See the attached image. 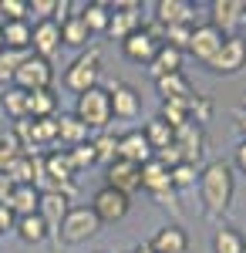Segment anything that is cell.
Wrapping results in <instances>:
<instances>
[{
	"instance_id": "cell-1",
	"label": "cell",
	"mask_w": 246,
	"mask_h": 253,
	"mask_svg": "<svg viewBox=\"0 0 246 253\" xmlns=\"http://www.w3.org/2000/svg\"><path fill=\"white\" fill-rule=\"evenodd\" d=\"M199 189H203V203L212 216L229 210V203H233V166L229 162H209L199 175Z\"/></svg>"
},
{
	"instance_id": "cell-2",
	"label": "cell",
	"mask_w": 246,
	"mask_h": 253,
	"mask_svg": "<svg viewBox=\"0 0 246 253\" xmlns=\"http://www.w3.org/2000/svg\"><path fill=\"white\" fill-rule=\"evenodd\" d=\"M75 115L88 125V132H91V128L105 132V128H108V122H112V95H108L105 88H91V91L78 95Z\"/></svg>"
},
{
	"instance_id": "cell-3",
	"label": "cell",
	"mask_w": 246,
	"mask_h": 253,
	"mask_svg": "<svg viewBox=\"0 0 246 253\" xmlns=\"http://www.w3.org/2000/svg\"><path fill=\"white\" fill-rule=\"evenodd\" d=\"M98 78H101V54L88 51V54L75 58L71 68L64 71V88H71L75 95H84V91L98 88Z\"/></svg>"
},
{
	"instance_id": "cell-4",
	"label": "cell",
	"mask_w": 246,
	"mask_h": 253,
	"mask_svg": "<svg viewBox=\"0 0 246 253\" xmlns=\"http://www.w3.org/2000/svg\"><path fill=\"white\" fill-rule=\"evenodd\" d=\"M101 230V219L91 213V206H71L68 216L61 219V226H57V236L64 240V243H84L88 236H95Z\"/></svg>"
},
{
	"instance_id": "cell-5",
	"label": "cell",
	"mask_w": 246,
	"mask_h": 253,
	"mask_svg": "<svg viewBox=\"0 0 246 253\" xmlns=\"http://www.w3.org/2000/svg\"><path fill=\"white\" fill-rule=\"evenodd\" d=\"M51 81H54V71H51V61L38 58V54H27V58L20 61L17 75H14V88L20 91H44V88H51Z\"/></svg>"
},
{
	"instance_id": "cell-6",
	"label": "cell",
	"mask_w": 246,
	"mask_h": 253,
	"mask_svg": "<svg viewBox=\"0 0 246 253\" xmlns=\"http://www.w3.org/2000/svg\"><path fill=\"white\" fill-rule=\"evenodd\" d=\"M206 68L216 71V75H236L240 68H246V38L229 34V38L223 41V47L212 54V61H209Z\"/></svg>"
},
{
	"instance_id": "cell-7",
	"label": "cell",
	"mask_w": 246,
	"mask_h": 253,
	"mask_svg": "<svg viewBox=\"0 0 246 253\" xmlns=\"http://www.w3.org/2000/svg\"><path fill=\"white\" fill-rule=\"evenodd\" d=\"M91 213L101 219V223H118L128 216V196L115 193L112 186H101L95 196H91Z\"/></svg>"
},
{
	"instance_id": "cell-8",
	"label": "cell",
	"mask_w": 246,
	"mask_h": 253,
	"mask_svg": "<svg viewBox=\"0 0 246 253\" xmlns=\"http://www.w3.org/2000/svg\"><path fill=\"white\" fill-rule=\"evenodd\" d=\"M57 51H61V24H57L54 17L38 20L34 31H31V54L51 61Z\"/></svg>"
},
{
	"instance_id": "cell-9",
	"label": "cell",
	"mask_w": 246,
	"mask_h": 253,
	"mask_svg": "<svg viewBox=\"0 0 246 253\" xmlns=\"http://www.w3.org/2000/svg\"><path fill=\"white\" fill-rule=\"evenodd\" d=\"M105 186H112L115 193L132 196L135 189H142V166H132L125 159H115L105 169Z\"/></svg>"
},
{
	"instance_id": "cell-10",
	"label": "cell",
	"mask_w": 246,
	"mask_h": 253,
	"mask_svg": "<svg viewBox=\"0 0 246 253\" xmlns=\"http://www.w3.org/2000/svg\"><path fill=\"white\" fill-rule=\"evenodd\" d=\"M223 41H226V38H223V34H219L212 24H196V27H192V38H189V47H186V51H189L196 61L209 64V61H212V54L223 47Z\"/></svg>"
},
{
	"instance_id": "cell-11",
	"label": "cell",
	"mask_w": 246,
	"mask_h": 253,
	"mask_svg": "<svg viewBox=\"0 0 246 253\" xmlns=\"http://www.w3.org/2000/svg\"><path fill=\"white\" fill-rule=\"evenodd\" d=\"M209 24L223 34V38H229L240 24H243V0H212L209 3Z\"/></svg>"
},
{
	"instance_id": "cell-12",
	"label": "cell",
	"mask_w": 246,
	"mask_h": 253,
	"mask_svg": "<svg viewBox=\"0 0 246 253\" xmlns=\"http://www.w3.org/2000/svg\"><path fill=\"white\" fill-rule=\"evenodd\" d=\"M159 44L162 41L155 38L152 31H135V34H128L122 41V54L128 61H135V64H149L155 58V51H159Z\"/></svg>"
},
{
	"instance_id": "cell-13",
	"label": "cell",
	"mask_w": 246,
	"mask_h": 253,
	"mask_svg": "<svg viewBox=\"0 0 246 253\" xmlns=\"http://www.w3.org/2000/svg\"><path fill=\"white\" fill-rule=\"evenodd\" d=\"M118 159H125V162H132V166H145L149 159H155V152H152L149 138L142 135L138 128H132V132L118 135Z\"/></svg>"
},
{
	"instance_id": "cell-14",
	"label": "cell",
	"mask_w": 246,
	"mask_h": 253,
	"mask_svg": "<svg viewBox=\"0 0 246 253\" xmlns=\"http://www.w3.org/2000/svg\"><path fill=\"white\" fill-rule=\"evenodd\" d=\"M142 189L152 193L155 199L172 196V175H169V169H165L159 159H149V162L142 166Z\"/></svg>"
},
{
	"instance_id": "cell-15",
	"label": "cell",
	"mask_w": 246,
	"mask_h": 253,
	"mask_svg": "<svg viewBox=\"0 0 246 253\" xmlns=\"http://www.w3.org/2000/svg\"><path fill=\"white\" fill-rule=\"evenodd\" d=\"M149 250L152 253H189V236H186L182 226H162L149 240Z\"/></svg>"
},
{
	"instance_id": "cell-16",
	"label": "cell",
	"mask_w": 246,
	"mask_h": 253,
	"mask_svg": "<svg viewBox=\"0 0 246 253\" xmlns=\"http://www.w3.org/2000/svg\"><path fill=\"white\" fill-rule=\"evenodd\" d=\"M68 196L64 193H57V189H47V193H41V206H38V216L47 223V230H54L57 233V226H61V219L68 216Z\"/></svg>"
},
{
	"instance_id": "cell-17",
	"label": "cell",
	"mask_w": 246,
	"mask_h": 253,
	"mask_svg": "<svg viewBox=\"0 0 246 253\" xmlns=\"http://www.w3.org/2000/svg\"><path fill=\"white\" fill-rule=\"evenodd\" d=\"M155 20L162 27H179V24L192 27V3H186V0H159L155 3Z\"/></svg>"
},
{
	"instance_id": "cell-18",
	"label": "cell",
	"mask_w": 246,
	"mask_h": 253,
	"mask_svg": "<svg viewBox=\"0 0 246 253\" xmlns=\"http://www.w3.org/2000/svg\"><path fill=\"white\" fill-rule=\"evenodd\" d=\"M7 206H10V213L24 219V216H34L41 206V189L38 186H14L10 196H7Z\"/></svg>"
},
{
	"instance_id": "cell-19",
	"label": "cell",
	"mask_w": 246,
	"mask_h": 253,
	"mask_svg": "<svg viewBox=\"0 0 246 253\" xmlns=\"http://www.w3.org/2000/svg\"><path fill=\"white\" fill-rule=\"evenodd\" d=\"M179 71H182V51H175L172 44H159L155 58L149 61V75L159 81L165 75H179Z\"/></svg>"
},
{
	"instance_id": "cell-20",
	"label": "cell",
	"mask_w": 246,
	"mask_h": 253,
	"mask_svg": "<svg viewBox=\"0 0 246 253\" xmlns=\"http://www.w3.org/2000/svg\"><path fill=\"white\" fill-rule=\"evenodd\" d=\"M112 118H135L138 115V91H135L132 84H125V81H118L112 91Z\"/></svg>"
},
{
	"instance_id": "cell-21",
	"label": "cell",
	"mask_w": 246,
	"mask_h": 253,
	"mask_svg": "<svg viewBox=\"0 0 246 253\" xmlns=\"http://www.w3.org/2000/svg\"><path fill=\"white\" fill-rule=\"evenodd\" d=\"M138 24H142V17L135 14L132 3H125V7H115V10H112V17H108V31H105V34H112L115 41H125L128 34L138 31Z\"/></svg>"
},
{
	"instance_id": "cell-22",
	"label": "cell",
	"mask_w": 246,
	"mask_h": 253,
	"mask_svg": "<svg viewBox=\"0 0 246 253\" xmlns=\"http://www.w3.org/2000/svg\"><path fill=\"white\" fill-rule=\"evenodd\" d=\"M57 138H61L64 145H71V149H75V145H84V142H88V125H84L75 112H71V115H61L57 118Z\"/></svg>"
},
{
	"instance_id": "cell-23",
	"label": "cell",
	"mask_w": 246,
	"mask_h": 253,
	"mask_svg": "<svg viewBox=\"0 0 246 253\" xmlns=\"http://www.w3.org/2000/svg\"><path fill=\"white\" fill-rule=\"evenodd\" d=\"M175 145L182 149L186 162H192V166H196V159L203 156V132H199V125H196V122L182 125V128L175 132Z\"/></svg>"
},
{
	"instance_id": "cell-24",
	"label": "cell",
	"mask_w": 246,
	"mask_h": 253,
	"mask_svg": "<svg viewBox=\"0 0 246 253\" xmlns=\"http://www.w3.org/2000/svg\"><path fill=\"white\" fill-rule=\"evenodd\" d=\"M44 175H47V179H54L61 189H64V186H71L75 166H71V159H68V149H64V152H51V156L44 159Z\"/></svg>"
},
{
	"instance_id": "cell-25",
	"label": "cell",
	"mask_w": 246,
	"mask_h": 253,
	"mask_svg": "<svg viewBox=\"0 0 246 253\" xmlns=\"http://www.w3.org/2000/svg\"><path fill=\"white\" fill-rule=\"evenodd\" d=\"M54 112H57V95L51 91V88L31 91V95H27V118L41 122V118H54Z\"/></svg>"
},
{
	"instance_id": "cell-26",
	"label": "cell",
	"mask_w": 246,
	"mask_h": 253,
	"mask_svg": "<svg viewBox=\"0 0 246 253\" xmlns=\"http://www.w3.org/2000/svg\"><path fill=\"white\" fill-rule=\"evenodd\" d=\"M3 44H7V51H31V24L27 20H7L3 27Z\"/></svg>"
},
{
	"instance_id": "cell-27",
	"label": "cell",
	"mask_w": 246,
	"mask_h": 253,
	"mask_svg": "<svg viewBox=\"0 0 246 253\" xmlns=\"http://www.w3.org/2000/svg\"><path fill=\"white\" fill-rule=\"evenodd\" d=\"M155 88H159L162 101H186V98H192V88H189V81H186L182 71H179V75H165V78H159V81H155Z\"/></svg>"
},
{
	"instance_id": "cell-28",
	"label": "cell",
	"mask_w": 246,
	"mask_h": 253,
	"mask_svg": "<svg viewBox=\"0 0 246 253\" xmlns=\"http://www.w3.org/2000/svg\"><path fill=\"white\" fill-rule=\"evenodd\" d=\"M91 41V31L84 27V20L78 17V14H68V17L61 20V44H68V47H84Z\"/></svg>"
},
{
	"instance_id": "cell-29",
	"label": "cell",
	"mask_w": 246,
	"mask_h": 253,
	"mask_svg": "<svg viewBox=\"0 0 246 253\" xmlns=\"http://www.w3.org/2000/svg\"><path fill=\"white\" fill-rule=\"evenodd\" d=\"M78 17L84 20V27L91 31V38L95 34H105L108 31V17H112V7L108 3H88V7H81V14Z\"/></svg>"
},
{
	"instance_id": "cell-30",
	"label": "cell",
	"mask_w": 246,
	"mask_h": 253,
	"mask_svg": "<svg viewBox=\"0 0 246 253\" xmlns=\"http://www.w3.org/2000/svg\"><path fill=\"white\" fill-rule=\"evenodd\" d=\"M47 223L41 219L38 213L34 216H24V219H17V236L24 240V243H31V247H38V243H44L47 240Z\"/></svg>"
},
{
	"instance_id": "cell-31",
	"label": "cell",
	"mask_w": 246,
	"mask_h": 253,
	"mask_svg": "<svg viewBox=\"0 0 246 253\" xmlns=\"http://www.w3.org/2000/svg\"><path fill=\"white\" fill-rule=\"evenodd\" d=\"M212 253H246V236L233 226H223L212 236Z\"/></svg>"
},
{
	"instance_id": "cell-32",
	"label": "cell",
	"mask_w": 246,
	"mask_h": 253,
	"mask_svg": "<svg viewBox=\"0 0 246 253\" xmlns=\"http://www.w3.org/2000/svg\"><path fill=\"white\" fill-rule=\"evenodd\" d=\"M142 135L149 138V145H152V152H162V149H169L172 142H175V132H172L169 125L162 122V118H152L149 125L142 128Z\"/></svg>"
},
{
	"instance_id": "cell-33",
	"label": "cell",
	"mask_w": 246,
	"mask_h": 253,
	"mask_svg": "<svg viewBox=\"0 0 246 253\" xmlns=\"http://www.w3.org/2000/svg\"><path fill=\"white\" fill-rule=\"evenodd\" d=\"M7 179L14 182V186H34V179H38V162L34 156H20L10 169H7Z\"/></svg>"
},
{
	"instance_id": "cell-34",
	"label": "cell",
	"mask_w": 246,
	"mask_h": 253,
	"mask_svg": "<svg viewBox=\"0 0 246 253\" xmlns=\"http://www.w3.org/2000/svg\"><path fill=\"white\" fill-rule=\"evenodd\" d=\"M0 112H7L14 122H24L27 118V91L7 88V95H0Z\"/></svg>"
},
{
	"instance_id": "cell-35",
	"label": "cell",
	"mask_w": 246,
	"mask_h": 253,
	"mask_svg": "<svg viewBox=\"0 0 246 253\" xmlns=\"http://www.w3.org/2000/svg\"><path fill=\"white\" fill-rule=\"evenodd\" d=\"M91 149H95L98 162L112 166L115 159H118V135H112V132H98V135L91 138Z\"/></svg>"
},
{
	"instance_id": "cell-36",
	"label": "cell",
	"mask_w": 246,
	"mask_h": 253,
	"mask_svg": "<svg viewBox=\"0 0 246 253\" xmlns=\"http://www.w3.org/2000/svg\"><path fill=\"white\" fill-rule=\"evenodd\" d=\"M31 51H0V84H14V75H17L20 61L27 58Z\"/></svg>"
},
{
	"instance_id": "cell-37",
	"label": "cell",
	"mask_w": 246,
	"mask_h": 253,
	"mask_svg": "<svg viewBox=\"0 0 246 253\" xmlns=\"http://www.w3.org/2000/svg\"><path fill=\"white\" fill-rule=\"evenodd\" d=\"M68 159H71L75 172H78V169H88V166H95L98 156H95V149H91V138H88L84 145H75V149H68Z\"/></svg>"
},
{
	"instance_id": "cell-38",
	"label": "cell",
	"mask_w": 246,
	"mask_h": 253,
	"mask_svg": "<svg viewBox=\"0 0 246 253\" xmlns=\"http://www.w3.org/2000/svg\"><path fill=\"white\" fill-rule=\"evenodd\" d=\"M172 175V189H189V186H196V166L192 162H179L175 169H169Z\"/></svg>"
},
{
	"instance_id": "cell-39",
	"label": "cell",
	"mask_w": 246,
	"mask_h": 253,
	"mask_svg": "<svg viewBox=\"0 0 246 253\" xmlns=\"http://www.w3.org/2000/svg\"><path fill=\"white\" fill-rule=\"evenodd\" d=\"M192 38V27L189 24H179V27H165V44H172L175 51H186Z\"/></svg>"
},
{
	"instance_id": "cell-40",
	"label": "cell",
	"mask_w": 246,
	"mask_h": 253,
	"mask_svg": "<svg viewBox=\"0 0 246 253\" xmlns=\"http://www.w3.org/2000/svg\"><path fill=\"white\" fill-rule=\"evenodd\" d=\"M20 156H24V152L17 149L14 138H0V172H3V175H7V169H10Z\"/></svg>"
},
{
	"instance_id": "cell-41",
	"label": "cell",
	"mask_w": 246,
	"mask_h": 253,
	"mask_svg": "<svg viewBox=\"0 0 246 253\" xmlns=\"http://www.w3.org/2000/svg\"><path fill=\"white\" fill-rule=\"evenodd\" d=\"M0 14L7 20H27V0H0Z\"/></svg>"
},
{
	"instance_id": "cell-42",
	"label": "cell",
	"mask_w": 246,
	"mask_h": 253,
	"mask_svg": "<svg viewBox=\"0 0 246 253\" xmlns=\"http://www.w3.org/2000/svg\"><path fill=\"white\" fill-rule=\"evenodd\" d=\"M27 14H38L41 20H47L57 14V0H27Z\"/></svg>"
},
{
	"instance_id": "cell-43",
	"label": "cell",
	"mask_w": 246,
	"mask_h": 253,
	"mask_svg": "<svg viewBox=\"0 0 246 253\" xmlns=\"http://www.w3.org/2000/svg\"><path fill=\"white\" fill-rule=\"evenodd\" d=\"M7 230H17V216L10 213L7 203H0V233H7Z\"/></svg>"
},
{
	"instance_id": "cell-44",
	"label": "cell",
	"mask_w": 246,
	"mask_h": 253,
	"mask_svg": "<svg viewBox=\"0 0 246 253\" xmlns=\"http://www.w3.org/2000/svg\"><path fill=\"white\" fill-rule=\"evenodd\" d=\"M233 162H236V169L246 175V138L240 142V145H236V156H233Z\"/></svg>"
},
{
	"instance_id": "cell-45",
	"label": "cell",
	"mask_w": 246,
	"mask_h": 253,
	"mask_svg": "<svg viewBox=\"0 0 246 253\" xmlns=\"http://www.w3.org/2000/svg\"><path fill=\"white\" fill-rule=\"evenodd\" d=\"M10 189H14V182H10L7 175L0 172V203H7V196H10Z\"/></svg>"
},
{
	"instance_id": "cell-46",
	"label": "cell",
	"mask_w": 246,
	"mask_h": 253,
	"mask_svg": "<svg viewBox=\"0 0 246 253\" xmlns=\"http://www.w3.org/2000/svg\"><path fill=\"white\" fill-rule=\"evenodd\" d=\"M240 128H243V138H246V115L240 118Z\"/></svg>"
},
{
	"instance_id": "cell-47",
	"label": "cell",
	"mask_w": 246,
	"mask_h": 253,
	"mask_svg": "<svg viewBox=\"0 0 246 253\" xmlns=\"http://www.w3.org/2000/svg\"><path fill=\"white\" fill-rule=\"evenodd\" d=\"M135 253H152V250H149V243H145V247H138V250H135Z\"/></svg>"
},
{
	"instance_id": "cell-48",
	"label": "cell",
	"mask_w": 246,
	"mask_h": 253,
	"mask_svg": "<svg viewBox=\"0 0 246 253\" xmlns=\"http://www.w3.org/2000/svg\"><path fill=\"white\" fill-rule=\"evenodd\" d=\"M3 47H7V44H3V31H0V51H3Z\"/></svg>"
},
{
	"instance_id": "cell-49",
	"label": "cell",
	"mask_w": 246,
	"mask_h": 253,
	"mask_svg": "<svg viewBox=\"0 0 246 253\" xmlns=\"http://www.w3.org/2000/svg\"><path fill=\"white\" fill-rule=\"evenodd\" d=\"M243 14H246V0H243Z\"/></svg>"
}]
</instances>
